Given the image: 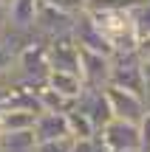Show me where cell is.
<instances>
[{
    "label": "cell",
    "mask_w": 150,
    "mask_h": 152,
    "mask_svg": "<svg viewBox=\"0 0 150 152\" xmlns=\"http://www.w3.org/2000/svg\"><path fill=\"white\" fill-rule=\"evenodd\" d=\"M77 110L79 113H85L91 118V124L96 127V132L102 130V127L108 124V121L113 118L111 115V107H108V99H105V90H94V87H85L82 93H79L77 99Z\"/></svg>",
    "instance_id": "9c48e42d"
},
{
    "label": "cell",
    "mask_w": 150,
    "mask_h": 152,
    "mask_svg": "<svg viewBox=\"0 0 150 152\" xmlns=\"http://www.w3.org/2000/svg\"><path fill=\"white\" fill-rule=\"evenodd\" d=\"M37 11H40V0H11V6L6 9V14H9V28L6 31L31 37L34 26H37Z\"/></svg>",
    "instance_id": "30bf717a"
},
{
    "label": "cell",
    "mask_w": 150,
    "mask_h": 152,
    "mask_svg": "<svg viewBox=\"0 0 150 152\" xmlns=\"http://www.w3.org/2000/svg\"><path fill=\"white\" fill-rule=\"evenodd\" d=\"M9 28V14H6V6H0V34Z\"/></svg>",
    "instance_id": "cb8c5ba5"
},
{
    "label": "cell",
    "mask_w": 150,
    "mask_h": 152,
    "mask_svg": "<svg viewBox=\"0 0 150 152\" xmlns=\"http://www.w3.org/2000/svg\"><path fill=\"white\" fill-rule=\"evenodd\" d=\"M108 85L130 90L145 99V65L139 62L136 54H113L111 56V76Z\"/></svg>",
    "instance_id": "7a4b0ae2"
},
{
    "label": "cell",
    "mask_w": 150,
    "mask_h": 152,
    "mask_svg": "<svg viewBox=\"0 0 150 152\" xmlns=\"http://www.w3.org/2000/svg\"><path fill=\"white\" fill-rule=\"evenodd\" d=\"M130 20H133V28H136V37L139 39L150 37V0H142V3L130 11Z\"/></svg>",
    "instance_id": "ac0fdd59"
},
{
    "label": "cell",
    "mask_w": 150,
    "mask_h": 152,
    "mask_svg": "<svg viewBox=\"0 0 150 152\" xmlns=\"http://www.w3.org/2000/svg\"><path fill=\"white\" fill-rule=\"evenodd\" d=\"M99 152H105V149H99Z\"/></svg>",
    "instance_id": "484cf974"
},
{
    "label": "cell",
    "mask_w": 150,
    "mask_h": 152,
    "mask_svg": "<svg viewBox=\"0 0 150 152\" xmlns=\"http://www.w3.org/2000/svg\"><path fill=\"white\" fill-rule=\"evenodd\" d=\"M71 39L77 42L79 51H91V54H102V56H113L111 45L105 42V37L99 34V28L94 26L88 14H77L74 17V26H71Z\"/></svg>",
    "instance_id": "5b68a950"
},
{
    "label": "cell",
    "mask_w": 150,
    "mask_h": 152,
    "mask_svg": "<svg viewBox=\"0 0 150 152\" xmlns=\"http://www.w3.org/2000/svg\"><path fill=\"white\" fill-rule=\"evenodd\" d=\"M45 3H51L54 9L65 11V14H71V17H77V14L85 11V0H45Z\"/></svg>",
    "instance_id": "ffe728a7"
},
{
    "label": "cell",
    "mask_w": 150,
    "mask_h": 152,
    "mask_svg": "<svg viewBox=\"0 0 150 152\" xmlns=\"http://www.w3.org/2000/svg\"><path fill=\"white\" fill-rule=\"evenodd\" d=\"M45 51H48V68H51V71L79 73V48H77V42L71 39V34L45 39Z\"/></svg>",
    "instance_id": "52a82bcc"
},
{
    "label": "cell",
    "mask_w": 150,
    "mask_h": 152,
    "mask_svg": "<svg viewBox=\"0 0 150 152\" xmlns=\"http://www.w3.org/2000/svg\"><path fill=\"white\" fill-rule=\"evenodd\" d=\"M37 104H40V113H71L74 107H77V102L74 99H65V96H60L57 90H51V87H40L37 90Z\"/></svg>",
    "instance_id": "4fadbf2b"
},
{
    "label": "cell",
    "mask_w": 150,
    "mask_h": 152,
    "mask_svg": "<svg viewBox=\"0 0 150 152\" xmlns=\"http://www.w3.org/2000/svg\"><path fill=\"white\" fill-rule=\"evenodd\" d=\"M96 141L105 152H139V132L136 124L128 121L111 118L99 132H96Z\"/></svg>",
    "instance_id": "3957f363"
},
{
    "label": "cell",
    "mask_w": 150,
    "mask_h": 152,
    "mask_svg": "<svg viewBox=\"0 0 150 152\" xmlns=\"http://www.w3.org/2000/svg\"><path fill=\"white\" fill-rule=\"evenodd\" d=\"M108 76H111V56L79 51V79H82L85 87L99 90V87L108 85Z\"/></svg>",
    "instance_id": "ba28073f"
},
{
    "label": "cell",
    "mask_w": 150,
    "mask_h": 152,
    "mask_svg": "<svg viewBox=\"0 0 150 152\" xmlns=\"http://www.w3.org/2000/svg\"><path fill=\"white\" fill-rule=\"evenodd\" d=\"M142 0H85V14H102V11H133Z\"/></svg>",
    "instance_id": "e0dca14e"
},
{
    "label": "cell",
    "mask_w": 150,
    "mask_h": 152,
    "mask_svg": "<svg viewBox=\"0 0 150 152\" xmlns=\"http://www.w3.org/2000/svg\"><path fill=\"white\" fill-rule=\"evenodd\" d=\"M45 87L57 90L60 96H65V99H74V102H77L79 93L85 90L79 73H68V71H48V76H45Z\"/></svg>",
    "instance_id": "7c38bea8"
},
{
    "label": "cell",
    "mask_w": 150,
    "mask_h": 152,
    "mask_svg": "<svg viewBox=\"0 0 150 152\" xmlns=\"http://www.w3.org/2000/svg\"><path fill=\"white\" fill-rule=\"evenodd\" d=\"M74 26V17L65 14V11L54 9L51 3L40 0V11H37V26H34V34L43 39H54V37H65L71 34Z\"/></svg>",
    "instance_id": "8992f818"
},
{
    "label": "cell",
    "mask_w": 150,
    "mask_h": 152,
    "mask_svg": "<svg viewBox=\"0 0 150 152\" xmlns=\"http://www.w3.org/2000/svg\"><path fill=\"white\" fill-rule=\"evenodd\" d=\"M65 124H68V138L71 141H82V138H96V127L91 124V118L85 113H79L77 107L71 113H65Z\"/></svg>",
    "instance_id": "2e32d148"
},
{
    "label": "cell",
    "mask_w": 150,
    "mask_h": 152,
    "mask_svg": "<svg viewBox=\"0 0 150 152\" xmlns=\"http://www.w3.org/2000/svg\"><path fill=\"white\" fill-rule=\"evenodd\" d=\"M34 149H37L34 130L0 132V152H34Z\"/></svg>",
    "instance_id": "5bb4252c"
},
{
    "label": "cell",
    "mask_w": 150,
    "mask_h": 152,
    "mask_svg": "<svg viewBox=\"0 0 150 152\" xmlns=\"http://www.w3.org/2000/svg\"><path fill=\"white\" fill-rule=\"evenodd\" d=\"M71 147V138H65V141H45V144H37V149L34 152H68Z\"/></svg>",
    "instance_id": "7402d4cb"
},
{
    "label": "cell",
    "mask_w": 150,
    "mask_h": 152,
    "mask_svg": "<svg viewBox=\"0 0 150 152\" xmlns=\"http://www.w3.org/2000/svg\"><path fill=\"white\" fill-rule=\"evenodd\" d=\"M94 20V26L99 28V34L105 37V42L111 45L113 54H136V37L130 11H102V14H88Z\"/></svg>",
    "instance_id": "6da1fadb"
},
{
    "label": "cell",
    "mask_w": 150,
    "mask_h": 152,
    "mask_svg": "<svg viewBox=\"0 0 150 152\" xmlns=\"http://www.w3.org/2000/svg\"><path fill=\"white\" fill-rule=\"evenodd\" d=\"M37 115L40 113H34V110H6V113H0V127H3V132L34 130Z\"/></svg>",
    "instance_id": "9a60e30c"
},
{
    "label": "cell",
    "mask_w": 150,
    "mask_h": 152,
    "mask_svg": "<svg viewBox=\"0 0 150 152\" xmlns=\"http://www.w3.org/2000/svg\"><path fill=\"white\" fill-rule=\"evenodd\" d=\"M136 132H139V152H150V107L145 110V115L139 118Z\"/></svg>",
    "instance_id": "d6986e66"
},
{
    "label": "cell",
    "mask_w": 150,
    "mask_h": 152,
    "mask_svg": "<svg viewBox=\"0 0 150 152\" xmlns=\"http://www.w3.org/2000/svg\"><path fill=\"white\" fill-rule=\"evenodd\" d=\"M136 56H139L142 65H150V37L139 39V45H136Z\"/></svg>",
    "instance_id": "603a6c76"
},
{
    "label": "cell",
    "mask_w": 150,
    "mask_h": 152,
    "mask_svg": "<svg viewBox=\"0 0 150 152\" xmlns=\"http://www.w3.org/2000/svg\"><path fill=\"white\" fill-rule=\"evenodd\" d=\"M99 141L96 138H82V141H71V147H68V152H99Z\"/></svg>",
    "instance_id": "44dd1931"
},
{
    "label": "cell",
    "mask_w": 150,
    "mask_h": 152,
    "mask_svg": "<svg viewBox=\"0 0 150 152\" xmlns=\"http://www.w3.org/2000/svg\"><path fill=\"white\" fill-rule=\"evenodd\" d=\"M0 6H6V9H9V6H11V0H0Z\"/></svg>",
    "instance_id": "d4e9b609"
},
{
    "label": "cell",
    "mask_w": 150,
    "mask_h": 152,
    "mask_svg": "<svg viewBox=\"0 0 150 152\" xmlns=\"http://www.w3.org/2000/svg\"><path fill=\"white\" fill-rule=\"evenodd\" d=\"M105 99H108V107H111V115L119 121H128V124H139V118L145 115L147 110V102L142 96L130 90H122V87H113V85H105Z\"/></svg>",
    "instance_id": "277c9868"
},
{
    "label": "cell",
    "mask_w": 150,
    "mask_h": 152,
    "mask_svg": "<svg viewBox=\"0 0 150 152\" xmlns=\"http://www.w3.org/2000/svg\"><path fill=\"white\" fill-rule=\"evenodd\" d=\"M34 138L37 144L45 141H65L68 138V124L62 113H40L34 121Z\"/></svg>",
    "instance_id": "8fae6325"
}]
</instances>
